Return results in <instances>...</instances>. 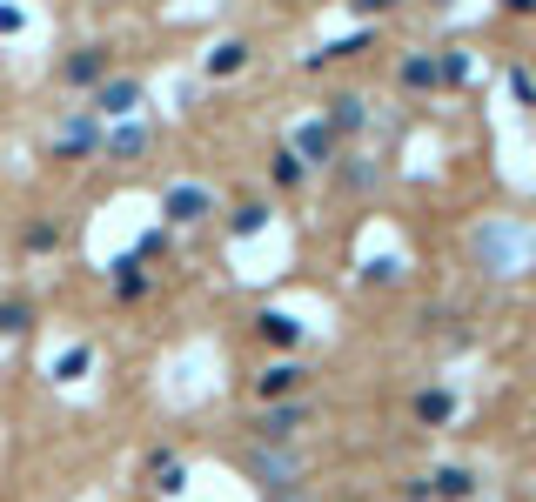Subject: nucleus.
Segmentation results:
<instances>
[{
  "label": "nucleus",
  "instance_id": "25",
  "mask_svg": "<svg viewBox=\"0 0 536 502\" xmlns=\"http://www.w3.org/2000/svg\"><path fill=\"white\" fill-rule=\"evenodd\" d=\"M503 7H510V14H536V0H503Z\"/></svg>",
  "mask_w": 536,
  "mask_h": 502
},
{
  "label": "nucleus",
  "instance_id": "13",
  "mask_svg": "<svg viewBox=\"0 0 536 502\" xmlns=\"http://www.w3.org/2000/svg\"><path fill=\"white\" fill-rule=\"evenodd\" d=\"M449 415H456V395H449V389H423V395H416V422H429V429H443Z\"/></svg>",
  "mask_w": 536,
  "mask_h": 502
},
{
  "label": "nucleus",
  "instance_id": "7",
  "mask_svg": "<svg viewBox=\"0 0 536 502\" xmlns=\"http://www.w3.org/2000/svg\"><path fill=\"white\" fill-rule=\"evenodd\" d=\"M208 208H215V201H208V188H188V181H181V188H168V201H161V215L181 221V228H188V221H201Z\"/></svg>",
  "mask_w": 536,
  "mask_h": 502
},
{
  "label": "nucleus",
  "instance_id": "6",
  "mask_svg": "<svg viewBox=\"0 0 536 502\" xmlns=\"http://www.w3.org/2000/svg\"><path fill=\"white\" fill-rule=\"evenodd\" d=\"M416 496H436V502H469L476 496V476L469 469H436V476L416 482Z\"/></svg>",
  "mask_w": 536,
  "mask_h": 502
},
{
  "label": "nucleus",
  "instance_id": "23",
  "mask_svg": "<svg viewBox=\"0 0 536 502\" xmlns=\"http://www.w3.org/2000/svg\"><path fill=\"white\" fill-rule=\"evenodd\" d=\"M54 241H61V235H54V228H47V221H34V228H27V248H34V255H47V248H54Z\"/></svg>",
  "mask_w": 536,
  "mask_h": 502
},
{
  "label": "nucleus",
  "instance_id": "1",
  "mask_svg": "<svg viewBox=\"0 0 536 502\" xmlns=\"http://www.w3.org/2000/svg\"><path fill=\"white\" fill-rule=\"evenodd\" d=\"M101 148V121H94L88 108L74 114V121H61V134H54V161H81V154Z\"/></svg>",
  "mask_w": 536,
  "mask_h": 502
},
{
  "label": "nucleus",
  "instance_id": "8",
  "mask_svg": "<svg viewBox=\"0 0 536 502\" xmlns=\"http://www.w3.org/2000/svg\"><path fill=\"white\" fill-rule=\"evenodd\" d=\"M302 375H309V369H295V362H275V369L255 375V395H262V402H282V395L302 389Z\"/></svg>",
  "mask_w": 536,
  "mask_h": 502
},
{
  "label": "nucleus",
  "instance_id": "17",
  "mask_svg": "<svg viewBox=\"0 0 536 502\" xmlns=\"http://www.w3.org/2000/svg\"><path fill=\"white\" fill-rule=\"evenodd\" d=\"M141 148H148V128H114L108 134V154H114V161H134Z\"/></svg>",
  "mask_w": 536,
  "mask_h": 502
},
{
  "label": "nucleus",
  "instance_id": "20",
  "mask_svg": "<svg viewBox=\"0 0 536 502\" xmlns=\"http://www.w3.org/2000/svg\"><path fill=\"white\" fill-rule=\"evenodd\" d=\"M436 74H443V81H469V54L463 47H443V54H436Z\"/></svg>",
  "mask_w": 536,
  "mask_h": 502
},
{
  "label": "nucleus",
  "instance_id": "14",
  "mask_svg": "<svg viewBox=\"0 0 536 502\" xmlns=\"http://www.w3.org/2000/svg\"><path fill=\"white\" fill-rule=\"evenodd\" d=\"M242 67H248V41H222L215 54H208V74H215V81H228V74H242Z\"/></svg>",
  "mask_w": 536,
  "mask_h": 502
},
{
  "label": "nucleus",
  "instance_id": "4",
  "mask_svg": "<svg viewBox=\"0 0 536 502\" xmlns=\"http://www.w3.org/2000/svg\"><path fill=\"white\" fill-rule=\"evenodd\" d=\"M67 88H101V81H108V47L94 41V47H74V54H67Z\"/></svg>",
  "mask_w": 536,
  "mask_h": 502
},
{
  "label": "nucleus",
  "instance_id": "12",
  "mask_svg": "<svg viewBox=\"0 0 536 502\" xmlns=\"http://www.w3.org/2000/svg\"><path fill=\"white\" fill-rule=\"evenodd\" d=\"M248 476L262 489H295V462L289 456H248Z\"/></svg>",
  "mask_w": 536,
  "mask_h": 502
},
{
  "label": "nucleus",
  "instance_id": "18",
  "mask_svg": "<svg viewBox=\"0 0 536 502\" xmlns=\"http://www.w3.org/2000/svg\"><path fill=\"white\" fill-rule=\"evenodd\" d=\"M27 328H34V308H27L21 295H14V302H0V335H27Z\"/></svg>",
  "mask_w": 536,
  "mask_h": 502
},
{
  "label": "nucleus",
  "instance_id": "19",
  "mask_svg": "<svg viewBox=\"0 0 536 502\" xmlns=\"http://www.w3.org/2000/svg\"><path fill=\"white\" fill-rule=\"evenodd\" d=\"M302 175H309V168H302V154H295V148L275 154V181H282V188H302Z\"/></svg>",
  "mask_w": 536,
  "mask_h": 502
},
{
  "label": "nucleus",
  "instance_id": "9",
  "mask_svg": "<svg viewBox=\"0 0 536 502\" xmlns=\"http://www.w3.org/2000/svg\"><path fill=\"white\" fill-rule=\"evenodd\" d=\"M255 335H262V342H275V349H295V342H302V322H295V315H282V308H262V315H255Z\"/></svg>",
  "mask_w": 536,
  "mask_h": 502
},
{
  "label": "nucleus",
  "instance_id": "15",
  "mask_svg": "<svg viewBox=\"0 0 536 502\" xmlns=\"http://www.w3.org/2000/svg\"><path fill=\"white\" fill-rule=\"evenodd\" d=\"M376 181H382V168H376V161H362V154H349V168H342V188H349V195H369Z\"/></svg>",
  "mask_w": 536,
  "mask_h": 502
},
{
  "label": "nucleus",
  "instance_id": "10",
  "mask_svg": "<svg viewBox=\"0 0 536 502\" xmlns=\"http://www.w3.org/2000/svg\"><path fill=\"white\" fill-rule=\"evenodd\" d=\"M396 81H402L409 94L436 88V81H443V74H436V54H402V61H396Z\"/></svg>",
  "mask_w": 536,
  "mask_h": 502
},
{
  "label": "nucleus",
  "instance_id": "26",
  "mask_svg": "<svg viewBox=\"0 0 536 502\" xmlns=\"http://www.w3.org/2000/svg\"><path fill=\"white\" fill-rule=\"evenodd\" d=\"M429 7H449V0H429Z\"/></svg>",
  "mask_w": 536,
  "mask_h": 502
},
{
  "label": "nucleus",
  "instance_id": "2",
  "mask_svg": "<svg viewBox=\"0 0 536 502\" xmlns=\"http://www.w3.org/2000/svg\"><path fill=\"white\" fill-rule=\"evenodd\" d=\"M134 108H141V81H101V88H94V101H88L94 121H128Z\"/></svg>",
  "mask_w": 536,
  "mask_h": 502
},
{
  "label": "nucleus",
  "instance_id": "22",
  "mask_svg": "<svg viewBox=\"0 0 536 502\" xmlns=\"http://www.w3.org/2000/svg\"><path fill=\"white\" fill-rule=\"evenodd\" d=\"M349 7H356V14H362V21H382V14H396V7H402V0H349Z\"/></svg>",
  "mask_w": 536,
  "mask_h": 502
},
{
  "label": "nucleus",
  "instance_id": "21",
  "mask_svg": "<svg viewBox=\"0 0 536 502\" xmlns=\"http://www.w3.org/2000/svg\"><path fill=\"white\" fill-rule=\"evenodd\" d=\"M88 362H94L88 349H67L61 362H54V382H81V369H88Z\"/></svg>",
  "mask_w": 536,
  "mask_h": 502
},
{
  "label": "nucleus",
  "instance_id": "5",
  "mask_svg": "<svg viewBox=\"0 0 536 502\" xmlns=\"http://www.w3.org/2000/svg\"><path fill=\"white\" fill-rule=\"evenodd\" d=\"M335 141H342V134H335L329 121H309V128L295 134V154H302V168H329V161H335Z\"/></svg>",
  "mask_w": 536,
  "mask_h": 502
},
{
  "label": "nucleus",
  "instance_id": "3",
  "mask_svg": "<svg viewBox=\"0 0 536 502\" xmlns=\"http://www.w3.org/2000/svg\"><path fill=\"white\" fill-rule=\"evenodd\" d=\"M302 422H309V402H275V409L255 415V436H262V442H289Z\"/></svg>",
  "mask_w": 536,
  "mask_h": 502
},
{
  "label": "nucleus",
  "instance_id": "16",
  "mask_svg": "<svg viewBox=\"0 0 536 502\" xmlns=\"http://www.w3.org/2000/svg\"><path fill=\"white\" fill-rule=\"evenodd\" d=\"M262 228H268V208H262V201H242V208L228 215V235H262Z\"/></svg>",
  "mask_w": 536,
  "mask_h": 502
},
{
  "label": "nucleus",
  "instance_id": "11",
  "mask_svg": "<svg viewBox=\"0 0 536 502\" xmlns=\"http://www.w3.org/2000/svg\"><path fill=\"white\" fill-rule=\"evenodd\" d=\"M362 121H369V101H362V94H335L329 101V128L335 134H362Z\"/></svg>",
  "mask_w": 536,
  "mask_h": 502
},
{
  "label": "nucleus",
  "instance_id": "24",
  "mask_svg": "<svg viewBox=\"0 0 536 502\" xmlns=\"http://www.w3.org/2000/svg\"><path fill=\"white\" fill-rule=\"evenodd\" d=\"M21 27V7H0V34H14Z\"/></svg>",
  "mask_w": 536,
  "mask_h": 502
}]
</instances>
